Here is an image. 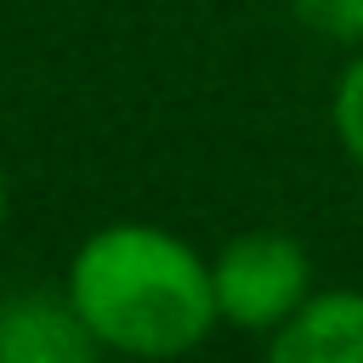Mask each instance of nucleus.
<instances>
[{"instance_id":"obj_7","label":"nucleus","mask_w":363,"mask_h":363,"mask_svg":"<svg viewBox=\"0 0 363 363\" xmlns=\"http://www.w3.org/2000/svg\"><path fill=\"white\" fill-rule=\"evenodd\" d=\"M6 216H11V182H6V170H0V233H6Z\"/></svg>"},{"instance_id":"obj_2","label":"nucleus","mask_w":363,"mask_h":363,"mask_svg":"<svg viewBox=\"0 0 363 363\" xmlns=\"http://www.w3.org/2000/svg\"><path fill=\"white\" fill-rule=\"evenodd\" d=\"M210 289H216V318L221 329L238 335H272L312 301V255L301 238L278 227H250L233 233L210 255Z\"/></svg>"},{"instance_id":"obj_6","label":"nucleus","mask_w":363,"mask_h":363,"mask_svg":"<svg viewBox=\"0 0 363 363\" xmlns=\"http://www.w3.org/2000/svg\"><path fill=\"white\" fill-rule=\"evenodd\" d=\"M295 23L329 45H363V0H289Z\"/></svg>"},{"instance_id":"obj_3","label":"nucleus","mask_w":363,"mask_h":363,"mask_svg":"<svg viewBox=\"0 0 363 363\" xmlns=\"http://www.w3.org/2000/svg\"><path fill=\"white\" fill-rule=\"evenodd\" d=\"M102 346L62 289H23L0 301V363H96Z\"/></svg>"},{"instance_id":"obj_5","label":"nucleus","mask_w":363,"mask_h":363,"mask_svg":"<svg viewBox=\"0 0 363 363\" xmlns=\"http://www.w3.org/2000/svg\"><path fill=\"white\" fill-rule=\"evenodd\" d=\"M329 125H335V142L340 153L363 170V45L346 57V68L335 74V91H329Z\"/></svg>"},{"instance_id":"obj_1","label":"nucleus","mask_w":363,"mask_h":363,"mask_svg":"<svg viewBox=\"0 0 363 363\" xmlns=\"http://www.w3.org/2000/svg\"><path fill=\"white\" fill-rule=\"evenodd\" d=\"M62 295L96 346L130 363H176L221 329L210 255L159 221H108L85 233Z\"/></svg>"},{"instance_id":"obj_4","label":"nucleus","mask_w":363,"mask_h":363,"mask_svg":"<svg viewBox=\"0 0 363 363\" xmlns=\"http://www.w3.org/2000/svg\"><path fill=\"white\" fill-rule=\"evenodd\" d=\"M261 363H363V289H312V301L267 335Z\"/></svg>"}]
</instances>
